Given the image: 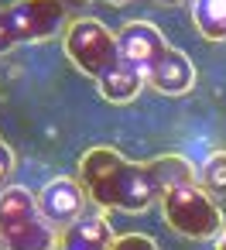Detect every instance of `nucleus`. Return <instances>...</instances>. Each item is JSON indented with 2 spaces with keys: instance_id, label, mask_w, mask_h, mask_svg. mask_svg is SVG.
I'll return each mask as SVG.
<instances>
[{
  "instance_id": "obj_4",
  "label": "nucleus",
  "mask_w": 226,
  "mask_h": 250,
  "mask_svg": "<svg viewBox=\"0 0 226 250\" xmlns=\"http://www.w3.org/2000/svg\"><path fill=\"white\" fill-rule=\"evenodd\" d=\"M0 247L4 250H55L59 233L41 216L38 195L24 185L0 188Z\"/></svg>"
},
{
  "instance_id": "obj_9",
  "label": "nucleus",
  "mask_w": 226,
  "mask_h": 250,
  "mask_svg": "<svg viewBox=\"0 0 226 250\" xmlns=\"http://www.w3.org/2000/svg\"><path fill=\"white\" fill-rule=\"evenodd\" d=\"M188 14L205 42H226V0H188Z\"/></svg>"
},
{
  "instance_id": "obj_14",
  "label": "nucleus",
  "mask_w": 226,
  "mask_h": 250,
  "mask_svg": "<svg viewBox=\"0 0 226 250\" xmlns=\"http://www.w3.org/2000/svg\"><path fill=\"white\" fill-rule=\"evenodd\" d=\"M154 4H161V7H178V4H185V0H154Z\"/></svg>"
},
{
  "instance_id": "obj_13",
  "label": "nucleus",
  "mask_w": 226,
  "mask_h": 250,
  "mask_svg": "<svg viewBox=\"0 0 226 250\" xmlns=\"http://www.w3.org/2000/svg\"><path fill=\"white\" fill-rule=\"evenodd\" d=\"M216 250H226V223H223V229L216 233Z\"/></svg>"
},
{
  "instance_id": "obj_3",
  "label": "nucleus",
  "mask_w": 226,
  "mask_h": 250,
  "mask_svg": "<svg viewBox=\"0 0 226 250\" xmlns=\"http://www.w3.org/2000/svg\"><path fill=\"white\" fill-rule=\"evenodd\" d=\"M120 52L127 55V62L141 72V79L158 89L161 96H185L195 86V65L188 62V55L175 45L164 42V35L158 31V24L151 21H127L120 31Z\"/></svg>"
},
{
  "instance_id": "obj_1",
  "label": "nucleus",
  "mask_w": 226,
  "mask_h": 250,
  "mask_svg": "<svg viewBox=\"0 0 226 250\" xmlns=\"http://www.w3.org/2000/svg\"><path fill=\"white\" fill-rule=\"evenodd\" d=\"M62 48H65V59L96 83V89L106 103L123 106L141 96L144 79L120 52L117 31H110L103 21H96V18L69 21V28L62 31Z\"/></svg>"
},
{
  "instance_id": "obj_11",
  "label": "nucleus",
  "mask_w": 226,
  "mask_h": 250,
  "mask_svg": "<svg viewBox=\"0 0 226 250\" xmlns=\"http://www.w3.org/2000/svg\"><path fill=\"white\" fill-rule=\"evenodd\" d=\"M110 250H158V243L147 233H120Z\"/></svg>"
},
{
  "instance_id": "obj_8",
  "label": "nucleus",
  "mask_w": 226,
  "mask_h": 250,
  "mask_svg": "<svg viewBox=\"0 0 226 250\" xmlns=\"http://www.w3.org/2000/svg\"><path fill=\"white\" fill-rule=\"evenodd\" d=\"M113 240H117V233H113L110 219L103 212H86L72 226H65L59 250H110Z\"/></svg>"
},
{
  "instance_id": "obj_7",
  "label": "nucleus",
  "mask_w": 226,
  "mask_h": 250,
  "mask_svg": "<svg viewBox=\"0 0 226 250\" xmlns=\"http://www.w3.org/2000/svg\"><path fill=\"white\" fill-rule=\"evenodd\" d=\"M86 188L79 178H69V175H55L48 178L41 188H38V209L41 216L52 223V226H72L79 216H86Z\"/></svg>"
},
{
  "instance_id": "obj_16",
  "label": "nucleus",
  "mask_w": 226,
  "mask_h": 250,
  "mask_svg": "<svg viewBox=\"0 0 226 250\" xmlns=\"http://www.w3.org/2000/svg\"><path fill=\"white\" fill-rule=\"evenodd\" d=\"M62 4H65V7H82L86 0H62Z\"/></svg>"
},
{
  "instance_id": "obj_6",
  "label": "nucleus",
  "mask_w": 226,
  "mask_h": 250,
  "mask_svg": "<svg viewBox=\"0 0 226 250\" xmlns=\"http://www.w3.org/2000/svg\"><path fill=\"white\" fill-rule=\"evenodd\" d=\"M161 216L185 240H212L223 229V212L199 182L171 185L161 195Z\"/></svg>"
},
{
  "instance_id": "obj_5",
  "label": "nucleus",
  "mask_w": 226,
  "mask_h": 250,
  "mask_svg": "<svg viewBox=\"0 0 226 250\" xmlns=\"http://www.w3.org/2000/svg\"><path fill=\"white\" fill-rule=\"evenodd\" d=\"M65 11L62 0H14L11 7H0V55L59 38L69 28Z\"/></svg>"
},
{
  "instance_id": "obj_2",
  "label": "nucleus",
  "mask_w": 226,
  "mask_h": 250,
  "mask_svg": "<svg viewBox=\"0 0 226 250\" xmlns=\"http://www.w3.org/2000/svg\"><path fill=\"white\" fill-rule=\"evenodd\" d=\"M86 195L117 212H144L161 202L164 185L151 161H130L117 147H89L79 158V175Z\"/></svg>"
},
{
  "instance_id": "obj_10",
  "label": "nucleus",
  "mask_w": 226,
  "mask_h": 250,
  "mask_svg": "<svg viewBox=\"0 0 226 250\" xmlns=\"http://www.w3.org/2000/svg\"><path fill=\"white\" fill-rule=\"evenodd\" d=\"M199 185L209 195H226V151H212L199 168Z\"/></svg>"
},
{
  "instance_id": "obj_12",
  "label": "nucleus",
  "mask_w": 226,
  "mask_h": 250,
  "mask_svg": "<svg viewBox=\"0 0 226 250\" xmlns=\"http://www.w3.org/2000/svg\"><path fill=\"white\" fill-rule=\"evenodd\" d=\"M14 165H18V158H14V151H11V144L0 137V188L4 185H11V175H14Z\"/></svg>"
},
{
  "instance_id": "obj_15",
  "label": "nucleus",
  "mask_w": 226,
  "mask_h": 250,
  "mask_svg": "<svg viewBox=\"0 0 226 250\" xmlns=\"http://www.w3.org/2000/svg\"><path fill=\"white\" fill-rule=\"evenodd\" d=\"M103 4H110V7H123V4H130V0H103Z\"/></svg>"
}]
</instances>
